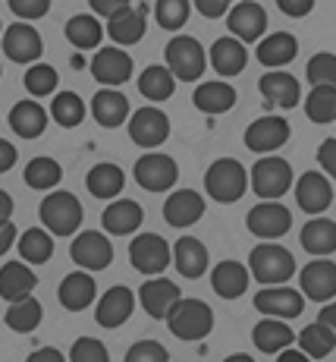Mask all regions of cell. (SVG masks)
<instances>
[{
  "instance_id": "1",
  "label": "cell",
  "mask_w": 336,
  "mask_h": 362,
  "mask_svg": "<svg viewBox=\"0 0 336 362\" xmlns=\"http://www.w3.org/2000/svg\"><path fill=\"white\" fill-rule=\"evenodd\" d=\"M164 322H167V328H170L173 337L195 344V340H205L208 334L214 331V309L208 303H201V299L179 296L176 303H173V309L167 312Z\"/></svg>"
},
{
  "instance_id": "2",
  "label": "cell",
  "mask_w": 336,
  "mask_h": 362,
  "mask_svg": "<svg viewBox=\"0 0 336 362\" xmlns=\"http://www.w3.org/2000/svg\"><path fill=\"white\" fill-rule=\"evenodd\" d=\"M205 189L220 205H233L248 189V173L236 158H217L205 173Z\"/></svg>"
},
{
  "instance_id": "3",
  "label": "cell",
  "mask_w": 336,
  "mask_h": 362,
  "mask_svg": "<svg viewBox=\"0 0 336 362\" xmlns=\"http://www.w3.org/2000/svg\"><path fill=\"white\" fill-rule=\"evenodd\" d=\"M248 274L255 277L258 284H286L292 274H296V259H292L289 249L277 246V243H264V246H255L248 255Z\"/></svg>"
},
{
  "instance_id": "4",
  "label": "cell",
  "mask_w": 336,
  "mask_h": 362,
  "mask_svg": "<svg viewBox=\"0 0 336 362\" xmlns=\"http://www.w3.org/2000/svg\"><path fill=\"white\" fill-rule=\"evenodd\" d=\"M82 214L85 211H82L79 199L73 192H51V196H44V202L38 208L41 224L54 236H73L82 224Z\"/></svg>"
},
{
  "instance_id": "5",
  "label": "cell",
  "mask_w": 336,
  "mask_h": 362,
  "mask_svg": "<svg viewBox=\"0 0 336 362\" xmlns=\"http://www.w3.org/2000/svg\"><path fill=\"white\" fill-rule=\"evenodd\" d=\"M164 57H167L170 73L176 76L179 82H198L201 76H205V64H208L205 47H201L192 35H176V38H170Z\"/></svg>"
},
{
  "instance_id": "6",
  "label": "cell",
  "mask_w": 336,
  "mask_h": 362,
  "mask_svg": "<svg viewBox=\"0 0 336 362\" xmlns=\"http://www.w3.org/2000/svg\"><path fill=\"white\" fill-rule=\"evenodd\" d=\"M129 262L138 274L154 277V274H164L173 262V249L164 236L157 233H138L136 240L129 243Z\"/></svg>"
},
{
  "instance_id": "7",
  "label": "cell",
  "mask_w": 336,
  "mask_h": 362,
  "mask_svg": "<svg viewBox=\"0 0 336 362\" xmlns=\"http://www.w3.org/2000/svg\"><path fill=\"white\" fill-rule=\"evenodd\" d=\"M132 177L142 189L148 192H170L176 186V177H179V167L170 155H160V151H145L142 158L132 167Z\"/></svg>"
},
{
  "instance_id": "8",
  "label": "cell",
  "mask_w": 336,
  "mask_h": 362,
  "mask_svg": "<svg viewBox=\"0 0 336 362\" xmlns=\"http://www.w3.org/2000/svg\"><path fill=\"white\" fill-rule=\"evenodd\" d=\"M248 183H251V189H255V196L280 199V196H286L292 186V167H289V161H283V158L268 155L251 167Z\"/></svg>"
},
{
  "instance_id": "9",
  "label": "cell",
  "mask_w": 336,
  "mask_h": 362,
  "mask_svg": "<svg viewBox=\"0 0 336 362\" xmlns=\"http://www.w3.org/2000/svg\"><path fill=\"white\" fill-rule=\"evenodd\" d=\"M245 227H248V233H255L258 240H277V236L289 233L292 214L280 199H264L248 211Z\"/></svg>"
},
{
  "instance_id": "10",
  "label": "cell",
  "mask_w": 336,
  "mask_h": 362,
  "mask_svg": "<svg viewBox=\"0 0 336 362\" xmlns=\"http://www.w3.org/2000/svg\"><path fill=\"white\" fill-rule=\"evenodd\" d=\"M69 259L85 271H104L114 262V243L101 230H82L69 243Z\"/></svg>"
},
{
  "instance_id": "11",
  "label": "cell",
  "mask_w": 336,
  "mask_h": 362,
  "mask_svg": "<svg viewBox=\"0 0 336 362\" xmlns=\"http://www.w3.org/2000/svg\"><path fill=\"white\" fill-rule=\"evenodd\" d=\"M4 54L6 60H13V64H38V57L44 54V45H41V35L35 25L29 23H13L6 25L4 32Z\"/></svg>"
},
{
  "instance_id": "12",
  "label": "cell",
  "mask_w": 336,
  "mask_h": 362,
  "mask_svg": "<svg viewBox=\"0 0 336 362\" xmlns=\"http://www.w3.org/2000/svg\"><path fill=\"white\" fill-rule=\"evenodd\" d=\"M129 139L148 151L157 148V145H164L170 139V120L157 107H138L129 120Z\"/></svg>"
},
{
  "instance_id": "13",
  "label": "cell",
  "mask_w": 336,
  "mask_h": 362,
  "mask_svg": "<svg viewBox=\"0 0 336 362\" xmlns=\"http://www.w3.org/2000/svg\"><path fill=\"white\" fill-rule=\"evenodd\" d=\"M227 25H229V35H236L245 45L261 41L264 32H268V10L261 4H255V0H239L227 13Z\"/></svg>"
},
{
  "instance_id": "14",
  "label": "cell",
  "mask_w": 336,
  "mask_h": 362,
  "mask_svg": "<svg viewBox=\"0 0 336 362\" xmlns=\"http://www.w3.org/2000/svg\"><path fill=\"white\" fill-rule=\"evenodd\" d=\"M299 284H302V293L314 303H327L336 296V264L327 255H318L314 262H308L299 271Z\"/></svg>"
},
{
  "instance_id": "15",
  "label": "cell",
  "mask_w": 336,
  "mask_h": 362,
  "mask_svg": "<svg viewBox=\"0 0 336 362\" xmlns=\"http://www.w3.org/2000/svg\"><path fill=\"white\" fill-rule=\"evenodd\" d=\"M92 76L101 86H123L132 76V57L126 47H97L92 57Z\"/></svg>"
},
{
  "instance_id": "16",
  "label": "cell",
  "mask_w": 336,
  "mask_h": 362,
  "mask_svg": "<svg viewBox=\"0 0 336 362\" xmlns=\"http://www.w3.org/2000/svg\"><path fill=\"white\" fill-rule=\"evenodd\" d=\"M289 123L283 117H261L245 129V148L255 151V155H270L280 145L289 142Z\"/></svg>"
},
{
  "instance_id": "17",
  "label": "cell",
  "mask_w": 336,
  "mask_h": 362,
  "mask_svg": "<svg viewBox=\"0 0 336 362\" xmlns=\"http://www.w3.org/2000/svg\"><path fill=\"white\" fill-rule=\"evenodd\" d=\"M305 296L299 290L280 287V284H268L264 290L255 293V309L261 315H274V318H299L302 315Z\"/></svg>"
},
{
  "instance_id": "18",
  "label": "cell",
  "mask_w": 336,
  "mask_h": 362,
  "mask_svg": "<svg viewBox=\"0 0 336 362\" xmlns=\"http://www.w3.org/2000/svg\"><path fill=\"white\" fill-rule=\"evenodd\" d=\"M145 6H123V10L110 13L107 16V35L114 45L120 47H132L138 45V41L145 38V29H148V23H145Z\"/></svg>"
},
{
  "instance_id": "19",
  "label": "cell",
  "mask_w": 336,
  "mask_h": 362,
  "mask_svg": "<svg viewBox=\"0 0 336 362\" xmlns=\"http://www.w3.org/2000/svg\"><path fill=\"white\" fill-rule=\"evenodd\" d=\"M132 309H136V293H132L129 287H123V284H116V287H110L107 293L97 299V309H95V322L101 325V328H120L123 322H129Z\"/></svg>"
},
{
  "instance_id": "20",
  "label": "cell",
  "mask_w": 336,
  "mask_h": 362,
  "mask_svg": "<svg viewBox=\"0 0 336 362\" xmlns=\"http://www.w3.org/2000/svg\"><path fill=\"white\" fill-rule=\"evenodd\" d=\"M296 202L305 214H324L333 202V189H330V180L324 173L311 170V173H302L296 180Z\"/></svg>"
},
{
  "instance_id": "21",
  "label": "cell",
  "mask_w": 336,
  "mask_h": 362,
  "mask_svg": "<svg viewBox=\"0 0 336 362\" xmlns=\"http://www.w3.org/2000/svg\"><path fill=\"white\" fill-rule=\"evenodd\" d=\"M201 214H205V196H198L195 189H176L164 202V221L176 230L198 224Z\"/></svg>"
},
{
  "instance_id": "22",
  "label": "cell",
  "mask_w": 336,
  "mask_h": 362,
  "mask_svg": "<svg viewBox=\"0 0 336 362\" xmlns=\"http://www.w3.org/2000/svg\"><path fill=\"white\" fill-rule=\"evenodd\" d=\"M208 60H211V66H214L217 76H223V79H233V76H239L242 69H245V64H248L245 41H239L236 35H223V38L214 41Z\"/></svg>"
},
{
  "instance_id": "23",
  "label": "cell",
  "mask_w": 336,
  "mask_h": 362,
  "mask_svg": "<svg viewBox=\"0 0 336 362\" xmlns=\"http://www.w3.org/2000/svg\"><path fill=\"white\" fill-rule=\"evenodd\" d=\"M179 296L183 293H179L176 284L160 274L148 277V281L142 284V290H138V303H142V309L148 312L151 318H167V312L173 309V303H176Z\"/></svg>"
},
{
  "instance_id": "24",
  "label": "cell",
  "mask_w": 336,
  "mask_h": 362,
  "mask_svg": "<svg viewBox=\"0 0 336 362\" xmlns=\"http://www.w3.org/2000/svg\"><path fill=\"white\" fill-rule=\"evenodd\" d=\"M258 88H261V95L268 98V104H277V107H286V110L299 107V101H302V86H299V79L292 73H286V69H270V73H264Z\"/></svg>"
},
{
  "instance_id": "25",
  "label": "cell",
  "mask_w": 336,
  "mask_h": 362,
  "mask_svg": "<svg viewBox=\"0 0 336 362\" xmlns=\"http://www.w3.org/2000/svg\"><path fill=\"white\" fill-rule=\"evenodd\" d=\"M57 299L66 312H82L97 299V284L88 271H73L60 281V290H57Z\"/></svg>"
},
{
  "instance_id": "26",
  "label": "cell",
  "mask_w": 336,
  "mask_h": 362,
  "mask_svg": "<svg viewBox=\"0 0 336 362\" xmlns=\"http://www.w3.org/2000/svg\"><path fill=\"white\" fill-rule=\"evenodd\" d=\"M142 221H145L142 205H138V202H132V199H110V205L104 208V214H101L104 230L114 233V236L136 233L138 227H142Z\"/></svg>"
},
{
  "instance_id": "27",
  "label": "cell",
  "mask_w": 336,
  "mask_h": 362,
  "mask_svg": "<svg viewBox=\"0 0 336 362\" xmlns=\"http://www.w3.org/2000/svg\"><path fill=\"white\" fill-rule=\"evenodd\" d=\"M251 340H255V346L264 353V356H277L280 350L292 346V340H296V331L286 325V318L264 315V322H258L255 331H251Z\"/></svg>"
},
{
  "instance_id": "28",
  "label": "cell",
  "mask_w": 336,
  "mask_h": 362,
  "mask_svg": "<svg viewBox=\"0 0 336 362\" xmlns=\"http://www.w3.org/2000/svg\"><path fill=\"white\" fill-rule=\"evenodd\" d=\"M35 287H38V274L29 268V262H6L0 268V299L6 303L29 296Z\"/></svg>"
},
{
  "instance_id": "29",
  "label": "cell",
  "mask_w": 336,
  "mask_h": 362,
  "mask_svg": "<svg viewBox=\"0 0 336 362\" xmlns=\"http://www.w3.org/2000/svg\"><path fill=\"white\" fill-rule=\"evenodd\" d=\"M92 114H95V120L101 123L104 129H116V127H123V123L129 120V101H126L123 92L104 86L101 92L92 98Z\"/></svg>"
},
{
  "instance_id": "30",
  "label": "cell",
  "mask_w": 336,
  "mask_h": 362,
  "mask_svg": "<svg viewBox=\"0 0 336 362\" xmlns=\"http://www.w3.org/2000/svg\"><path fill=\"white\" fill-rule=\"evenodd\" d=\"M255 57H258V64H261V66H270V69H280V66L292 64V60L299 57V41H296V35H289V32H274V35H268V38H261V45H258V51H255Z\"/></svg>"
},
{
  "instance_id": "31",
  "label": "cell",
  "mask_w": 336,
  "mask_h": 362,
  "mask_svg": "<svg viewBox=\"0 0 336 362\" xmlns=\"http://www.w3.org/2000/svg\"><path fill=\"white\" fill-rule=\"evenodd\" d=\"M173 262H176V271L188 281H198L201 274L211 264V255H208L205 243L195 240V236H183V240L173 246Z\"/></svg>"
},
{
  "instance_id": "32",
  "label": "cell",
  "mask_w": 336,
  "mask_h": 362,
  "mask_svg": "<svg viewBox=\"0 0 336 362\" xmlns=\"http://www.w3.org/2000/svg\"><path fill=\"white\" fill-rule=\"evenodd\" d=\"M192 104L201 110V114H211V117L227 114V110L236 104V88L223 79L201 82V86L192 92Z\"/></svg>"
},
{
  "instance_id": "33",
  "label": "cell",
  "mask_w": 336,
  "mask_h": 362,
  "mask_svg": "<svg viewBox=\"0 0 336 362\" xmlns=\"http://www.w3.org/2000/svg\"><path fill=\"white\" fill-rule=\"evenodd\" d=\"M47 110L41 107L35 98H25V101H19V104H13V110H10V129L16 132V136H23V139H38L41 132L47 129Z\"/></svg>"
},
{
  "instance_id": "34",
  "label": "cell",
  "mask_w": 336,
  "mask_h": 362,
  "mask_svg": "<svg viewBox=\"0 0 336 362\" xmlns=\"http://www.w3.org/2000/svg\"><path fill=\"white\" fill-rule=\"evenodd\" d=\"M248 281H251V274L242 262H220L211 271V287L223 299H239L248 290Z\"/></svg>"
},
{
  "instance_id": "35",
  "label": "cell",
  "mask_w": 336,
  "mask_h": 362,
  "mask_svg": "<svg viewBox=\"0 0 336 362\" xmlns=\"http://www.w3.org/2000/svg\"><path fill=\"white\" fill-rule=\"evenodd\" d=\"M299 243H302V249L311 255H333L336 252V224L330 218H320L318 214V218L308 221L302 227Z\"/></svg>"
},
{
  "instance_id": "36",
  "label": "cell",
  "mask_w": 336,
  "mask_h": 362,
  "mask_svg": "<svg viewBox=\"0 0 336 362\" xmlns=\"http://www.w3.org/2000/svg\"><path fill=\"white\" fill-rule=\"evenodd\" d=\"M85 186H88V192H92L95 199H116L123 192V186H126V173L120 170L116 164H95L92 170H88V177H85Z\"/></svg>"
},
{
  "instance_id": "37",
  "label": "cell",
  "mask_w": 336,
  "mask_h": 362,
  "mask_svg": "<svg viewBox=\"0 0 336 362\" xmlns=\"http://www.w3.org/2000/svg\"><path fill=\"white\" fill-rule=\"evenodd\" d=\"M63 32H66V41L76 47V51H95L104 38V25L97 23L92 13H76Z\"/></svg>"
},
{
  "instance_id": "38",
  "label": "cell",
  "mask_w": 336,
  "mask_h": 362,
  "mask_svg": "<svg viewBox=\"0 0 336 362\" xmlns=\"http://www.w3.org/2000/svg\"><path fill=\"white\" fill-rule=\"evenodd\" d=\"M16 246H19L23 262L44 264V262H51V255H54V233L47 230V227H29V230L19 236Z\"/></svg>"
},
{
  "instance_id": "39",
  "label": "cell",
  "mask_w": 336,
  "mask_h": 362,
  "mask_svg": "<svg viewBox=\"0 0 336 362\" xmlns=\"http://www.w3.org/2000/svg\"><path fill=\"white\" fill-rule=\"evenodd\" d=\"M41 318H44V309L29 293V296L16 299V303H10V309H6V328L16 334H32L41 325Z\"/></svg>"
},
{
  "instance_id": "40",
  "label": "cell",
  "mask_w": 336,
  "mask_h": 362,
  "mask_svg": "<svg viewBox=\"0 0 336 362\" xmlns=\"http://www.w3.org/2000/svg\"><path fill=\"white\" fill-rule=\"evenodd\" d=\"M173 88H176V76L170 73V66L151 64L142 76H138V92H142L148 101H154V104H160V101L170 98Z\"/></svg>"
},
{
  "instance_id": "41",
  "label": "cell",
  "mask_w": 336,
  "mask_h": 362,
  "mask_svg": "<svg viewBox=\"0 0 336 362\" xmlns=\"http://www.w3.org/2000/svg\"><path fill=\"white\" fill-rule=\"evenodd\" d=\"M23 180L29 189H38V192H51L54 186L63 180V167L54 161V158H32L23 170Z\"/></svg>"
},
{
  "instance_id": "42",
  "label": "cell",
  "mask_w": 336,
  "mask_h": 362,
  "mask_svg": "<svg viewBox=\"0 0 336 362\" xmlns=\"http://www.w3.org/2000/svg\"><path fill=\"white\" fill-rule=\"evenodd\" d=\"M299 344H302V353L308 359H327L336 350V334L324 322H314L308 328H302Z\"/></svg>"
},
{
  "instance_id": "43",
  "label": "cell",
  "mask_w": 336,
  "mask_h": 362,
  "mask_svg": "<svg viewBox=\"0 0 336 362\" xmlns=\"http://www.w3.org/2000/svg\"><path fill=\"white\" fill-rule=\"evenodd\" d=\"M47 114L54 117L57 127L73 129V127H79V123L85 120V101H82L76 92H60V95H54V104H51Z\"/></svg>"
},
{
  "instance_id": "44",
  "label": "cell",
  "mask_w": 336,
  "mask_h": 362,
  "mask_svg": "<svg viewBox=\"0 0 336 362\" xmlns=\"http://www.w3.org/2000/svg\"><path fill=\"white\" fill-rule=\"evenodd\" d=\"M305 114L311 123H333L336 120V88L311 86V92L305 98Z\"/></svg>"
},
{
  "instance_id": "45",
  "label": "cell",
  "mask_w": 336,
  "mask_h": 362,
  "mask_svg": "<svg viewBox=\"0 0 336 362\" xmlns=\"http://www.w3.org/2000/svg\"><path fill=\"white\" fill-rule=\"evenodd\" d=\"M188 13H192V0H157V4H154V19H157V25L167 32L183 29L188 23Z\"/></svg>"
},
{
  "instance_id": "46",
  "label": "cell",
  "mask_w": 336,
  "mask_h": 362,
  "mask_svg": "<svg viewBox=\"0 0 336 362\" xmlns=\"http://www.w3.org/2000/svg\"><path fill=\"white\" fill-rule=\"evenodd\" d=\"M57 82H60L57 69L47 66V64H29V69H25V76H23L25 92L35 95V98H47V95H54Z\"/></svg>"
},
{
  "instance_id": "47",
  "label": "cell",
  "mask_w": 336,
  "mask_h": 362,
  "mask_svg": "<svg viewBox=\"0 0 336 362\" xmlns=\"http://www.w3.org/2000/svg\"><path fill=\"white\" fill-rule=\"evenodd\" d=\"M305 79L311 82V86H333L336 88V54H330V51L314 54L305 66Z\"/></svg>"
},
{
  "instance_id": "48",
  "label": "cell",
  "mask_w": 336,
  "mask_h": 362,
  "mask_svg": "<svg viewBox=\"0 0 336 362\" xmlns=\"http://www.w3.org/2000/svg\"><path fill=\"white\" fill-rule=\"evenodd\" d=\"M69 359L73 362H107L110 353L97 337H79L73 344V350H69Z\"/></svg>"
},
{
  "instance_id": "49",
  "label": "cell",
  "mask_w": 336,
  "mask_h": 362,
  "mask_svg": "<svg viewBox=\"0 0 336 362\" xmlns=\"http://www.w3.org/2000/svg\"><path fill=\"white\" fill-rule=\"evenodd\" d=\"M167 359H170V353H167V346L160 340H138L126 353V362H167Z\"/></svg>"
},
{
  "instance_id": "50",
  "label": "cell",
  "mask_w": 336,
  "mask_h": 362,
  "mask_svg": "<svg viewBox=\"0 0 336 362\" xmlns=\"http://www.w3.org/2000/svg\"><path fill=\"white\" fill-rule=\"evenodd\" d=\"M13 10V16L19 19H41L51 10V0H6Z\"/></svg>"
},
{
  "instance_id": "51",
  "label": "cell",
  "mask_w": 336,
  "mask_h": 362,
  "mask_svg": "<svg viewBox=\"0 0 336 362\" xmlns=\"http://www.w3.org/2000/svg\"><path fill=\"white\" fill-rule=\"evenodd\" d=\"M318 164L330 180H336V139H324L318 148Z\"/></svg>"
},
{
  "instance_id": "52",
  "label": "cell",
  "mask_w": 336,
  "mask_h": 362,
  "mask_svg": "<svg viewBox=\"0 0 336 362\" xmlns=\"http://www.w3.org/2000/svg\"><path fill=\"white\" fill-rule=\"evenodd\" d=\"M195 10L205 19H220V16H227L229 0H195Z\"/></svg>"
},
{
  "instance_id": "53",
  "label": "cell",
  "mask_w": 336,
  "mask_h": 362,
  "mask_svg": "<svg viewBox=\"0 0 336 362\" xmlns=\"http://www.w3.org/2000/svg\"><path fill=\"white\" fill-rule=\"evenodd\" d=\"M277 6H280V13H286V16L302 19L314 10V0H277Z\"/></svg>"
},
{
  "instance_id": "54",
  "label": "cell",
  "mask_w": 336,
  "mask_h": 362,
  "mask_svg": "<svg viewBox=\"0 0 336 362\" xmlns=\"http://www.w3.org/2000/svg\"><path fill=\"white\" fill-rule=\"evenodd\" d=\"M132 0H88V6L97 13V16H104L107 19L110 13H116V10H123V6H129Z\"/></svg>"
},
{
  "instance_id": "55",
  "label": "cell",
  "mask_w": 336,
  "mask_h": 362,
  "mask_svg": "<svg viewBox=\"0 0 336 362\" xmlns=\"http://www.w3.org/2000/svg\"><path fill=\"white\" fill-rule=\"evenodd\" d=\"M16 145L6 142V139H0V173H6L13 164H16Z\"/></svg>"
},
{
  "instance_id": "56",
  "label": "cell",
  "mask_w": 336,
  "mask_h": 362,
  "mask_svg": "<svg viewBox=\"0 0 336 362\" xmlns=\"http://www.w3.org/2000/svg\"><path fill=\"white\" fill-rule=\"evenodd\" d=\"M16 240H19V233H16V227H13V221H4V224H0V255L10 246H16Z\"/></svg>"
},
{
  "instance_id": "57",
  "label": "cell",
  "mask_w": 336,
  "mask_h": 362,
  "mask_svg": "<svg viewBox=\"0 0 336 362\" xmlns=\"http://www.w3.org/2000/svg\"><path fill=\"white\" fill-rule=\"evenodd\" d=\"M318 322H324L327 328L336 334V299H327L324 309H320V315H318Z\"/></svg>"
},
{
  "instance_id": "58",
  "label": "cell",
  "mask_w": 336,
  "mask_h": 362,
  "mask_svg": "<svg viewBox=\"0 0 336 362\" xmlns=\"http://www.w3.org/2000/svg\"><path fill=\"white\" fill-rule=\"evenodd\" d=\"M29 362H63V353L60 350H35Z\"/></svg>"
},
{
  "instance_id": "59",
  "label": "cell",
  "mask_w": 336,
  "mask_h": 362,
  "mask_svg": "<svg viewBox=\"0 0 336 362\" xmlns=\"http://www.w3.org/2000/svg\"><path fill=\"white\" fill-rule=\"evenodd\" d=\"M10 218H13V196L0 189V224H4V221H10Z\"/></svg>"
},
{
  "instance_id": "60",
  "label": "cell",
  "mask_w": 336,
  "mask_h": 362,
  "mask_svg": "<svg viewBox=\"0 0 336 362\" xmlns=\"http://www.w3.org/2000/svg\"><path fill=\"white\" fill-rule=\"evenodd\" d=\"M277 356H280V362H308V356L302 350H289V346H286V350H280Z\"/></svg>"
},
{
  "instance_id": "61",
  "label": "cell",
  "mask_w": 336,
  "mask_h": 362,
  "mask_svg": "<svg viewBox=\"0 0 336 362\" xmlns=\"http://www.w3.org/2000/svg\"><path fill=\"white\" fill-rule=\"evenodd\" d=\"M227 362H251V356H245V353H236V356H229Z\"/></svg>"
},
{
  "instance_id": "62",
  "label": "cell",
  "mask_w": 336,
  "mask_h": 362,
  "mask_svg": "<svg viewBox=\"0 0 336 362\" xmlns=\"http://www.w3.org/2000/svg\"><path fill=\"white\" fill-rule=\"evenodd\" d=\"M0 29H4V25H0Z\"/></svg>"
},
{
  "instance_id": "63",
  "label": "cell",
  "mask_w": 336,
  "mask_h": 362,
  "mask_svg": "<svg viewBox=\"0 0 336 362\" xmlns=\"http://www.w3.org/2000/svg\"><path fill=\"white\" fill-rule=\"evenodd\" d=\"M333 123H336V120H333Z\"/></svg>"
}]
</instances>
